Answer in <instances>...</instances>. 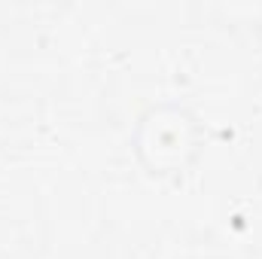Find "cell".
I'll list each match as a JSON object with an SVG mask.
<instances>
[{
    "instance_id": "1",
    "label": "cell",
    "mask_w": 262,
    "mask_h": 259,
    "mask_svg": "<svg viewBox=\"0 0 262 259\" xmlns=\"http://www.w3.org/2000/svg\"><path fill=\"white\" fill-rule=\"evenodd\" d=\"M201 146L204 128L195 113L180 101L149 104L131 128V153L152 177L186 174L198 162Z\"/></svg>"
}]
</instances>
